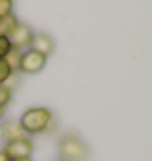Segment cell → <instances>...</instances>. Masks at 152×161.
Wrapping results in <instances>:
<instances>
[{"label":"cell","instance_id":"cell-1","mask_svg":"<svg viewBox=\"0 0 152 161\" xmlns=\"http://www.w3.org/2000/svg\"><path fill=\"white\" fill-rule=\"evenodd\" d=\"M18 122L28 136L39 135V133H44V131H49L54 128V115L48 107L28 108Z\"/></svg>","mask_w":152,"mask_h":161},{"label":"cell","instance_id":"cell-12","mask_svg":"<svg viewBox=\"0 0 152 161\" xmlns=\"http://www.w3.org/2000/svg\"><path fill=\"white\" fill-rule=\"evenodd\" d=\"M12 43H10V38L7 36H0V59H5V56L10 53L12 49Z\"/></svg>","mask_w":152,"mask_h":161},{"label":"cell","instance_id":"cell-6","mask_svg":"<svg viewBox=\"0 0 152 161\" xmlns=\"http://www.w3.org/2000/svg\"><path fill=\"white\" fill-rule=\"evenodd\" d=\"M0 133H2V138L7 143L28 136L25 133V130L21 128L20 122H17V120H5L2 125H0Z\"/></svg>","mask_w":152,"mask_h":161},{"label":"cell","instance_id":"cell-11","mask_svg":"<svg viewBox=\"0 0 152 161\" xmlns=\"http://www.w3.org/2000/svg\"><path fill=\"white\" fill-rule=\"evenodd\" d=\"M12 74H13V71L8 66V63H7L5 59H0V84H3Z\"/></svg>","mask_w":152,"mask_h":161},{"label":"cell","instance_id":"cell-15","mask_svg":"<svg viewBox=\"0 0 152 161\" xmlns=\"http://www.w3.org/2000/svg\"><path fill=\"white\" fill-rule=\"evenodd\" d=\"M0 161H12L8 156H7V153L3 150H0Z\"/></svg>","mask_w":152,"mask_h":161},{"label":"cell","instance_id":"cell-16","mask_svg":"<svg viewBox=\"0 0 152 161\" xmlns=\"http://www.w3.org/2000/svg\"><path fill=\"white\" fill-rule=\"evenodd\" d=\"M5 115V107H0V119Z\"/></svg>","mask_w":152,"mask_h":161},{"label":"cell","instance_id":"cell-9","mask_svg":"<svg viewBox=\"0 0 152 161\" xmlns=\"http://www.w3.org/2000/svg\"><path fill=\"white\" fill-rule=\"evenodd\" d=\"M21 49H17V48H12L10 53L5 56V61L8 63V66L12 68L13 72H18L20 71V61H21Z\"/></svg>","mask_w":152,"mask_h":161},{"label":"cell","instance_id":"cell-5","mask_svg":"<svg viewBox=\"0 0 152 161\" xmlns=\"http://www.w3.org/2000/svg\"><path fill=\"white\" fill-rule=\"evenodd\" d=\"M10 43L13 48L17 49H25V48H30L33 38H34V31L30 25L26 23H18V26L13 30V33L8 36Z\"/></svg>","mask_w":152,"mask_h":161},{"label":"cell","instance_id":"cell-10","mask_svg":"<svg viewBox=\"0 0 152 161\" xmlns=\"http://www.w3.org/2000/svg\"><path fill=\"white\" fill-rule=\"evenodd\" d=\"M13 13V0H0V20Z\"/></svg>","mask_w":152,"mask_h":161},{"label":"cell","instance_id":"cell-7","mask_svg":"<svg viewBox=\"0 0 152 161\" xmlns=\"http://www.w3.org/2000/svg\"><path fill=\"white\" fill-rule=\"evenodd\" d=\"M30 48L38 51L41 54H44V56H49L54 51L56 43L48 33H34V38H33V43Z\"/></svg>","mask_w":152,"mask_h":161},{"label":"cell","instance_id":"cell-8","mask_svg":"<svg viewBox=\"0 0 152 161\" xmlns=\"http://www.w3.org/2000/svg\"><path fill=\"white\" fill-rule=\"evenodd\" d=\"M18 18L13 15H8V17H5V18H2L0 20V36H7V38H8V36L13 33V30H15V28L18 26Z\"/></svg>","mask_w":152,"mask_h":161},{"label":"cell","instance_id":"cell-2","mask_svg":"<svg viewBox=\"0 0 152 161\" xmlns=\"http://www.w3.org/2000/svg\"><path fill=\"white\" fill-rule=\"evenodd\" d=\"M59 156L62 161H87L90 148L75 131H72L59 140Z\"/></svg>","mask_w":152,"mask_h":161},{"label":"cell","instance_id":"cell-3","mask_svg":"<svg viewBox=\"0 0 152 161\" xmlns=\"http://www.w3.org/2000/svg\"><path fill=\"white\" fill-rule=\"evenodd\" d=\"M48 63V56L38 53L31 48L21 53V61H20V72L23 74H38L44 69Z\"/></svg>","mask_w":152,"mask_h":161},{"label":"cell","instance_id":"cell-17","mask_svg":"<svg viewBox=\"0 0 152 161\" xmlns=\"http://www.w3.org/2000/svg\"><path fill=\"white\" fill-rule=\"evenodd\" d=\"M12 161H33L31 158H23V159H12Z\"/></svg>","mask_w":152,"mask_h":161},{"label":"cell","instance_id":"cell-14","mask_svg":"<svg viewBox=\"0 0 152 161\" xmlns=\"http://www.w3.org/2000/svg\"><path fill=\"white\" fill-rule=\"evenodd\" d=\"M18 82H20V79H18V76H17V72H13V74L3 82V86L13 92V89H15V87H18Z\"/></svg>","mask_w":152,"mask_h":161},{"label":"cell","instance_id":"cell-4","mask_svg":"<svg viewBox=\"0 0 152 161\" xmlns=\"http://www.w3.org/2000/svg\"><path fill=\"white\" fill-rule=\"evenodd\" d=\"M34 150V145L30 140V136L20 138L15 142H8L5 145L3 151L10 159H23V158H31V153Z\"/></svg>","mask_w":152,"mask_h":161},{"label":"cell","instance_id":"cell-18","mask_svg":"<svg viewBox=\"0 0 152 161\" xmlns=\"http://www.w3.org/2000/svg\"><path fill=\"white\" fill-rule=\"evenodd\" d=\"M59 161H62V159H59Z\"/></svg>","mask_w":152,"mask_h":161},{"label":"cell","instance_id":"cell-13","mask_svg":"<svg viewBox=\"0 0 152 161\" xmlns=\"http://www.w3.org/2000/svg\"><path fill=\"white\" fill-rule=\"evenodd\" d=\"M12 102V91L7 89L3 84H0V107H5Z\"/></svg>","mask_w":152,"mask_h":161}]
</instances>
